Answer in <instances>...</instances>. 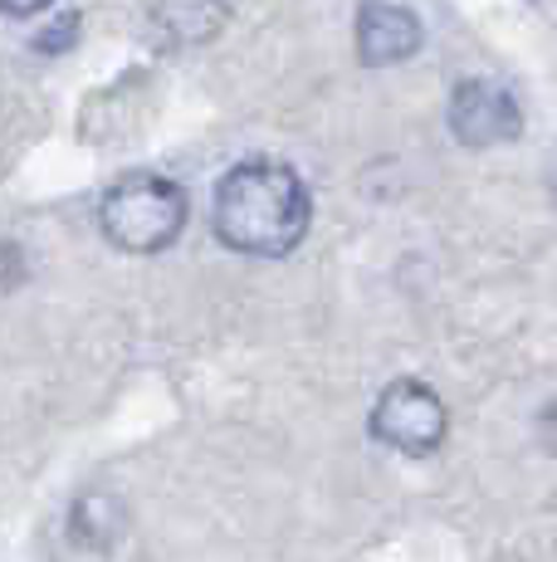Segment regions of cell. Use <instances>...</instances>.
Instances as JSON below:
<instances>
[{
    "label": "cell",
    "instance_id": "obj_1",
    "mask_svg": "<svg viewBox=\"0 0 557 562\" xmlns=\"http://www.w3.org/2000/svg\"><path fill=\"white\" fill-rule=\"evenodd\" d=\"M308 221H314V196L304 177L288 161L250 157L235 161L216 181L211 201V225L220 245L250 259H284L304 245Z\"/></svg>",
    "mask_w": 557,
    "mask_h": 562
},
{
    "label": "cell",
    "instance_id": "obj_2",
    "mask_svg": "<svg viewBox=\"0 0 557 562\" xmlns=\"http://www.w3.org/2000/svg\"><path fill=\"white\" fill-rule=\"evenodd\" d=\"M186 191L162 171H127L99 201V231L123 255H162L186 231Z\"/></svg>",
    "mask_w": 557,
    "mask_h": 562
},
{
    "label": "cell",
    "instance_id": "obj_3",
    "mask_svg": "<svg viewBox=\"0 0 557 562\" xmlns=\"http://www.w3.org/2000/svg\"><path fill=\"white\" fill-rule=\"evenodd\" d=\"M367 426H372V440H377V446L396 450V456H416V460H421V456H431V450L445 446L450 411H445V402L425 382L401 376V382H391L387 392L377 396Z\"/></svg>",
    "mask_w": 557,
    "mask_h": 562
},
{
    "label": "cell",
    "instance_id": "obj_4",
    "mask_svg": "<svg viewBox=\"0 0 557 562\" xmlns=\"http://www.w3.org/2000/svg\"><path fill=\"white\" fill-rule=\"evenodd\" d=\"M445 117L455 143L465 147H503L523 137V108L499 79H459Z\"/></svg>",
    "mask_w": 557,
    "mask_h": 562
},
{
    "label": "cell",
    "instance_id": "obj_5",
    "mask_svg": "<svg viewBox=\"0 0 557 562\" xmlns=\"http://www.w3.org/2000/svg\"><path fill=\"white\" fill-rule=\"evenodd\" d=\"M425 45V25L416 10L396 5V0H362L357 10V59L367 69H391L406 64Z\"/></svg>",
    "mask_w": 557,
    "mask_h": 562
},
{
    "label": "cell",
    "instance_id": "obj_6",
    "mask_svg": "<svg viewBox=\"0 0 557 562\" xmlns=\"http://www.w3.org/2000/svg\"><path fill=\"white\" fill-rule=\"evenodd\" d=\"M225 20H230V0H157L152 5V25L171 45H206L220 35Z\"/></svg>",
    "mask_w": 557,
    "mask_h": 562
},
{
    "label": "cell",
    "instance_id": "obj_7",
    "mask_svg": "<svg viewBox=\"0 0 557 562\" xmlns=\"http://www.w3.org/2000/svg\"><path fill=\"white\" fill-rule=\"evenodd\" d=\"M123 504L109 490H83L69 504V538L83 548H113L123 538Z\"/></svg>",
    "mask_w": 557,
    "mask_h": 562
},
{
    "label": "cell",
    "instance_id": "obj_8",
    "mask_svg": "<svg viewBox=\"0 0 557 562\" xmlns=\"http://www.w3.org/2000/svg\"><path fill=\"white\" fill-rule=\"evenodd\" d=\"M79 30H83V15H79V10H64L59 20H49V25H39V30H35L30 49H35V54H64V49H73Z\"/></svg>",
    "mask_w": 557,
    "mask_h": 562
},
{
    "label": "cell",
    "instance_id": "obj_9",
    "mask_svg": "<svg viewBox=\"0 0 557 562\" xmlns=\"http://www.w3.org/2000/svg\"><path fill=\"white\" fill-rule=\"evenodd\" d=\"M5 5V15H15V20H30V15H45L55 0H0Z\"/></svg>",
    "mask_w": 557,
    "mask_h": 562
},
{
    "label": "cell",
    "instance_id": "obj_10",
    "mask_svg": "<svg viewBox=\"0 0 557 562\" xmlns=\"http://www.w3.org/2000/svg\"><path fill=\"white\" fill-rule=\"evenodd\" d=\"M5 265H10L5 289H15V284H20V245H5Z\"/></svg>",
    "mask_w": 557,
    "mask_h": 562
},
{
    "label": "cell",
    "instance_id": "obj_11",
    "mask_svg": "<svg viewBox=\"0 0 557 562\" xmlns=\"http://www.w3.org/2000/svg\"><path fill=\"white\" fill-rule=\"evenodd\" d=\"M553 191H557V177H553Z\"/></svg>",
    "mask_w": 557,
    "mask_h": 562
}]
</instances>
